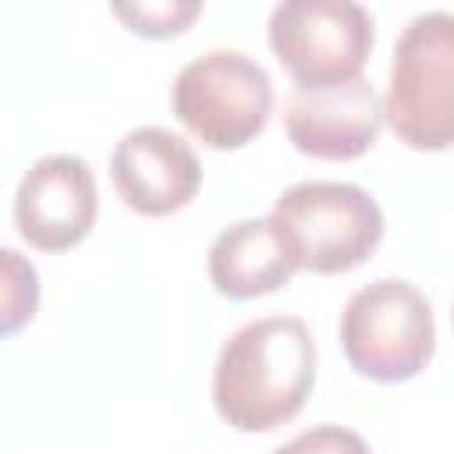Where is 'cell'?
Here are the masks:
<instances>
[{
	"label": "cell",
	"mask_w": 454,
	"mask_h": 454,
	"mask_svg": "<svg viewBox=\"0 0 454 454\" xmlns=\"http://www.w3.org/2000/svg\"><path fill=\"white\" fill-rule=\"evenodd\" d=\"M316 383V344L298 316H266L234 330L213 369L216 415L241 433L291 422Z\"/></svg>",
	"instance_id": "cell-1"
},
{
	"label": "cell",
	"mask_w": 454,
	"mask_h": 454,
	"mask_svg": "<svg viewBox=\"0 0 454 454\" xmlns=\"http://www.w3.org/2000/svg\"><path fill=\"white\" fill-rule=\"evenodd\" d=\"M390 131L419 149L440 153L454 145V14L426 11L408 21L394 46L383 99Z\"/></svg>",
	"instance_id": "cell-2"
},
{
	"label": "cell",
	"mask_w": 454,
	"mask_h": 454,
	"mask_svg": "<svg viewBox=\"0 0 454 454\" xmlns=\"http://www.w3.org/2000/svg\"><path fill=\"white\" fill-rule=\"evenodd\" d=\"M340 344L351 369L372 383H404L419 376L436 351V326L426 294L380 277L358 287L340 312Z\"/></svg>",
	"instance_id": "cell-3"
},
{
	"label": "cell",
	"mask_w": 454,
	"mask_h": 454,
	"mask_svg": "<svg viewBox=\"0 0 454 454\" xmlns=\"http://www.w3.org/2000/svg\"><path fill=\"white\" fill-rule=\"evenodd\" d=\"M287 234L298 270L348 273L362 266L383 241V213L376 199L348 181H301L277 195L270 213Z\"/></svg>",
	"instance_id": "cell-4"
},
{
	"label": "cell",
	"mask_w": 454,
	"mask_h": 454,
	"mask_svg": "<svg viewBox=\"0 0 454 454\" xmlns=\"http://www.w3.org/2000/svg\"><path fill=\"white\" fill-rule=\"evenodd\" d=\"M273 114V82L238 50H209L174 78V117L209 149L248 145Z\"/></svg>",
	"instance_id": "cell-5"
},
{
	"label": "cell",
	"mask_w": 454,
	"mask_h": 454,
	"mask_svg": "<svg viewBox=\"0 0 454 454\" xmlns=\"http://www.w3.org/2000/svg\"><path fill=\"white\" fill-rule=\"evenodd\" d=\"M372 39L369 11L351 0H287L270 14V46L298 89H333L362 78Z\"/></svg>",
	"instance_id": "cell-6"
},
{
	"label": "cell",
	"mask_w": 454,
	"mask_h": 454,
	"mask_svg": "<svg viewBox=\"0 0 454 454\" xmlns=\"http://www.w3.org/2000/svg\"><path fill=\"white\" fill-rule=\"evenodd\" d=\"M99 192L85 160L53 153L35 160L14 192V227L39 252L74 248L96 223Z\"/></svg>",
	"instance_id": "cell-7"
},
{
	"label": "cell",
	"mask_w": 454,
	"mask_h": 454,
	"mask_svg": "<svg viewBox=\"0 0 454 454\" xmlns=\"http://www.w3.org/2000/svg\"><path fill=\"white\" fill-rule=\"evenodd\" d=\"M110 181L128 209L142 216H167L195 199L202 163L181 135L145 124L131 128L117 142L110 156Z\"/></svg>",
	"instance_id": "cell-8"
},
{
	"label": "cell",
	"mask_w": 454,
	"mask_h": 454,
	"mask_svg": "<svg viewBox=\"0 0 454 454\" xmlns=\"http://www.w3.org/2000/svg\"><path fill=\"white\" fill-rule=\"evenodd\" d=\"M383 103L365 78L333 89H294L284 106L291 145L312 160H358L372 149Z\"/></svg>",
	"instance_id": "cell-9"
},
{
	"label": "cell",
	"mask_w": 454,
	"mask_h": 454,
	"mask_svg": "<svg viewBox=\"0 0 454 454\" xmlns=\"http://www.w3.org/2000/svg\"><path fill=\"white\" fill-rule=\"evenodd\" d=\"M209 280L223 298L248 301L280 291L294 270V248L273 216L238 220L209 245Z\"/></svg>",
	"instance_id": "cell-10"
},
{
	"label": "cell",
	"mask_w": 454,
	"mask_h": 454,
	"mask_svg": "<svg viewBox=\"0 0 454 454\" xmlns=\"http://www.w3.org/2000/svg\"><path fill=\"white\" fill-rule=\"evenodd\" d=\"M4 266V312H0V333H18L39 309V273L28 259H21L14 248L0 252Z\"/></svg>",
	"instance_id": "cell-11"
},
{
	"label": "cell",
	"mask_w": 454,
	"mask_h": 454,
	"mask_svg": "<svg viewBox=\"0 0 454 454\" xmlns=\"http://www.w3.org/2000/svg\"><path fill=\"white\" fill-rule=\"evenodd\" d=\"M114 18H121L135 35L145 39H170L181 35L199 14L202 4L199 0H156V4H117L110 7Z\"/></svg>",
	"instance_id": "cell-12"
},
{
	"label": "cell",
	"mask_w": 454,
	"mask_h": 454,
	"mask_svg": "<svg viewBox=\"0 0 454 454\" xmlns=\"http://www.w3.org/2000/svg\"><path fill=\"white\" fill-rule=\"evenodd\" d=\"M273 454H369V443L348 426L323 422V426H312V429L298 433L294 440H287Z\"/></svg>",
	"instance_id": "cell-13"
},
{
	"label": "cell",
	"mask_w": 454,
	"mask_h": 454,
	"mask_svg": "<svg viewBox=\"0 0 454 454\" xmlns=\"http://www.w3.org/2000/svg\"><path fill=\"white\" fill-rule=\"evenodd\" d=\"M450 316H454V312H450Z\"/></svg>",
	"instance_id": "cell-14"
}]
</instances>
